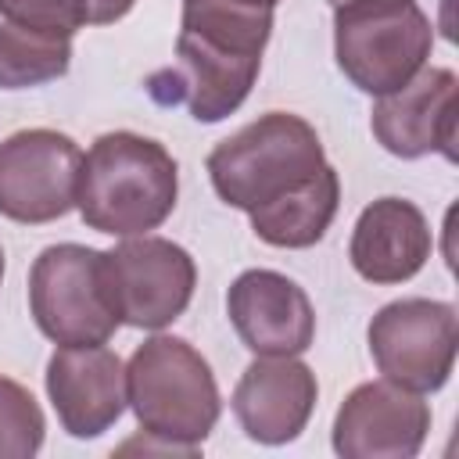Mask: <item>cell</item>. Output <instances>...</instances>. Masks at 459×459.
Segmentation results:
<instances>
[{
  "label": "cell",
  "instance_id": "22",
  "mask_svg": "<svg viewBox=\"0 0 459 459\" xmlns=\"http://www.w3.org/2000/svg\"><path fill=\"white\" fill-rule=\"evenodd\" d=\"M247 4H262V7H276L280 0H247Z\"/></svg>",
  "mask_w": 459,
  "mask_h": 459
},
{
  "label": "cell",
  "instance_id": "5",
  "mask_svg": "<svg viewBox=\"0 0 459 459\" xmlns=\"http://www.w3.org/2000/svg\"><path fill=\"white\" fill-rule=\"evenodd\" d=\"M29 312L54 344H108L122 319L108 290L104 251L72 240L43 247L29 269Z\"/></svg>",
  "mask_w": 459,
  "mask_h": 459
},
{
  "label": "cell",
  "instance_id": "2",
  "mask_svg": "<svg viewBox=\"0 0 459 459\" xmlns=\"http://www.w3.org/2000/svg\"><path fill=\"white\" fill-rule=\"evenodd\" d=\"M126 398L143 434L197 455L222 416L208 359L183 337L154 333L126 362Z\"/></svg>",
  "mask_w": 459,
  "mask_h": 459
},
{
  "label": "cell",
  "instance_id": "1",
  "mask_svg": "<svg viewBox=\"0 0 459 459\" xmlns=\"http://www.w3.org/2000/svg\"><path fill=\"white\" fill-rule=\"evenodd\" d=\"M179 197V165L165 143L115 129L90 143L79 165L75 208L82 222L108 237L158 230Z\"/></svg>",
  "mask_w": 459,
  "mask_h": 459
},
{
  "label": "cell",
  "instance_id": "10",
  "mask_svg": "<svg viewBox=\"0 0 459 459\" xmlns=\"http://www.w3.org/2000/svg\"><path fill=\"white\" fill-rule=\"evenodd\" d=\"M455 118H459V79L452 68L423 65L405 86L377 97L369 129L377 143L394 158L445 154L455 161Z\"/></svg>",
  "mask_w": 459,
  "mask_h": 459
},
{
  "label": "cell",
  "instance_id": "4",
  "mask_svg": "<svg viewBox=\"0 0 459 459\" xmlns=\"http://www.w3.org/2000/svg\"><path fill=\"white\" fill-rule=\"evenodd\" d=\"M434 29L416 0H348L333 7V57L344 79L384 97L405 86L430 57Z\"/></svg>",
  "mask_w": 459,
  "mask_h": 459
},
{
  "label": "cell",
  "instance_id": "14",
  "mask_svg": "<svg viewBox=\"0 0 459 459\" xmlns=\"http://www.w3.org/2000/svg\"><path fill=\"white\" fill-rule=\"evenodd\" d=\"M319 384L298 355H255L233 387V416L258 445L294 441L316 412Z\"/></svg>",
  "mask_w": 459,
  "mask_h": 459
},
{
  "label": "cell",
  "instance_id": "23",
  "mask_svg": "<svg viewBox=\"0 0 459 459\" xmlns=\"http://www.w3.org/2000/svg\"><path fill=\"white\" fill-rule=\"evenodd\" d=\"M0 283H4V247H0Z\"/></svg>",
  "mask_w": 459,
  "mask_h": 459
},
{
  "label": "cell",
  "instance_id": "18",
  "mask_svg": "<svg viewBox=\"0 0 459 459\" xmlns=\"http://www.w3.org/2000/svg\"><path fill=\"white\" fill-rule=\"evenodd\" d=\"M179 29L262 54L273 36V7L247 0H183Z\"/></svg>",
  "mask_w": 459,
  "mask_h": 459
},
{
  "label": "cell",
  "instance_id": "24",
  "mask_svg": "<svg viewBox=\"0 0 459 459\" xmlns=\"http://www.w3.org/2000/svg\"><path fill=\"white\" fill-rule=\"evenodd\" d=\"M326 4H330V7H341V4H348V0H326Z\"/></svg>",
  "mask_w": 459,
  "mask_h": 459
},
{
  "label": "cell",
  "instance_id": "20",
  "mask_svg": "<svg viewBox=\"0 0 459 459\" xmlns=\"http://www.w3.org/2000/svg\"><path fill=\"white\" fill-rule=\"evenodd\" d=\"M0 14L11 25L54 32V36H75L82 18V0H0Z\"/></svg>",
  "mask_w": 459,
  "mask_h": 459
},
{
  "label": "cell",
  "instance_id": "7",
  "mask_svg": "<svg viewBox=\"0 0 459 459\" xmlns=\"http://www.w3.org/2000/svg\"><path fill=\"white\" fill-rule=\"evenodd\" d=\"M104 273L118 319L136 330H161L176 323L197 287L190 251L151 233L122 237V244L104 251Z\"/></svg>",
  "mask_w": 459,
  "mask_h": 459
},
{
  "label": "cell",
  "instance_id": "17",
  "mask_svg": "<svg viewBox=\"0 0 459 459\" xmlns=\"http://www.w3.org/2000/svg\"><path fill=\"white\" fill-rule=\"evenodd\" d=\"M72 65V36L25 25H0V90H29L54 82Z\"/></svg>",
  "mask_w": 459,
  "mask_h": 459
},
{
  "label": "cell",
  "instance_id": "6",
  "mask_svg": "<svg viewBox=\"0 0 459 459\" xmlns=\"http://www.w3.org/2000/svg\"><path fill=\"white\" fill-rule=\"evenodd\" d=\"M366 341L384 380L416 394H430L452 377L459 351V316L455 305L437 298H398L369 319Z\"/></svg>",
  "mask_w": 459,
  "mask_h": 459
},
{
  "label": "cell",
  "instance_id": "9",
  "mask_svg": "<svg viewBox=\"0 0 459 459\" xmlns=\"http://www.w3.org/2000/svg\"><path fill=\"white\" fill-rule=\"evenodd\" d=\"M262 72V54L183 32L176 36V57L147 79V93L158 104H186V111L212 126L230 118L251 93Z\"/></svg>",
  "mask_w": 459,
  "mask_h": 459
},
{
  "label": "cell",
  "instance_id": "19",
  "mask_svg": "<svg viewBox=\"0 0 459 459\" xmlns=\"http://www.w3.org/2000/svg\"><path fill=\"white\" fill-rule=\"evenodd\" d=\"M47 420L29 387L0 377V459H32L43 448Z\"/></svg>",
  "mask_w": 459,
  "mask_h": 459
},
{
  "label": "cell",
  "instance_id": "15",
  "mask_svg": "<svg viewBox=\"0 0 459 459\" xmlns=\"http://www.w3.org/2000/svg\"><path fill=\"white\" fill-rule=\"evenodd\" d=\"M434 251V230L427 215L405 197H377L355 219L348 258L351 269L369 283L412 280Z\"/></svg>",
  "mask_w": 459,
  "mask_h": 459
},
{
  "label": "cell",
  "instance_id": "12",
  "mask_svg": "<svg viewBox=\"0 0 459 459\" xmlns=\"http://www.w3.org/2000/svg\"><path fill=\"white\" fill-rule=\"evenodd\" d=\"M226 316L251 355H301L316 341L308 294L276 269H244L226 290Z\"/></svg>",
  "mask_w": 459,
  "mask_h": 459
},
{
  "label": "cell",
  "instance_id": "8",
  "mask_svg": "<svg viewBox=\"0 0 459 459\" xmlns=\"http://www.w3.org/2000/svg\"><path fill=\"white\" fill-rule=\"evenodd\" d=\"M82 151L57 129H18L0 140V215L43 226L75 208Z\"/></svg>",
  "mask_w": 459,
  "mask_h": 459
},
{
  "label": "cell",
  "instance_id": "16",
  "mask_svg": "<svg viewBox=\"0 0 459 459\" xmlns=\"http://www.w3.org/2000/svg\"><path fill=\"white\" fill-rule=\"evenodd\" d=\"M337 204H341V176L326 161L308 183L247 212V219H251L255 237L265 240L269 247L301 251L326 237V230L337 215Z\"/></svg>",
  "mask_w": 459,
  "mask_h": 459
},
{
  "label": "cell",
  "instance_id": "11",
  "mask_svg": "<svg viewBox=\"0 0 459 459\" xmlns=\"http://www.w3.org/2000/svg\"><path fill=\"white\" fill-rule=\"evenodd\" d=\"M430 434V405L391 380L348 391L333 416V452L344 459H412Z\"/></svg>",
  "mask_w": 459,
  "mask_h": 459
},
{
  "label": "cell",
  "instance_id": "21",
  "mask_svg": "<svg viewBox=\"0 0 459 459\" xmlns=\"http://www.w3.org/2000/svg\"><path fill=\"white\" fill-rule=\"evenodd\" d=\"M136 0H82V18L86 25H111L133 11Z\"/></svg>",
  "mask_w": 459,
  "mask_h": 459
},
{
  "label": "cell",
  "instance_id": "3",
  "mask_svg": "<svg viewBox=\"0 0 459 459\" xmlns=\"http://www.w3.org/2000/svg\"><path fill=\"white\" fill-rule=\"evenodd\" d=\"M208 179L230 208L255 212L294 186L308 183L323 165L319 133L290 111H265L208 151Z\"/></svg>",
  "mask_w": 459,
  "mask_h": 459
},
{
  "label": "cell",
  "instance_id": "13",
  "mask_svg": "<svg viewBox=\"0 0 459 459\" xmlns=\"http://www.w3.org/2000/svg\"><path fill=\"white\" fill-rule=\"evenodd\" d=\"M47 398L65 434L100 437L126 412V362L108 344H61L47 362Z\"/></svg>",
  "mask_w": 459,
  "mask_h": 459
}]
</instances>
